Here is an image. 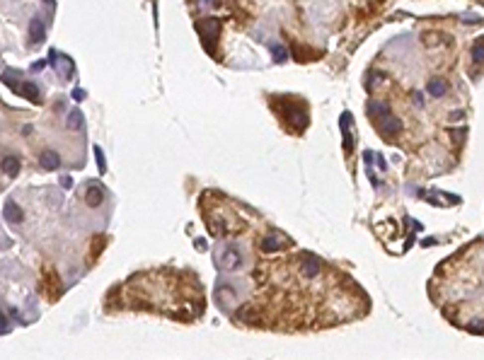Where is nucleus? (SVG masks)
<instances>
[{
  "mask_svg": "<svg viewBox=\"0 0 484 360\" xmlns=\"http://www.w3.org/2000/svg\"><path fill=\"white\" fill-rule=\"evenodd\" d=\"M5 85H7L15 95L24 97V99H32L34 104H41V90H39L34 82H29V80H27V82H15L12 77L5 75Z\"/></svg>",
  "mask_w": 484,
  "mask_h": 360,
  "instance_id": "obj_1",
  "label": "nucleus"
},
{
  "mask_svg": "<svg viewBox=\"0 0 484 360\" xmlns=\"http://www.w3.org/2000/svg\"><path fill=\"white\" fill-rule=\"evenodd\" d=\"M51 68L63 80H68V77L73 75V60L68 56H63V54H58V51H51Z\"/></svg>",
  "mask_w": 484,
  "mask_h": 360,
  "instance_id": "obj_2",
  "label": "nucleus"
},
{
  "mask_svg": "<svg viewBox=\"0 0 484 360\" xmlns=\"http://www.w3.org/2000/svg\"><path fill=\"white\" fill-rule=\"evenodd\" d=\"M400 128H402L400 119H397V116H392L390 112H388V114H383L380 119H378V131L383 133L385 138H395V135L400 133Z\"/></svg>",
  "mask_w": 484,
  "mask_h": 360,
  "instance_id": "obj_3",
  "label": "nucleus"
},
{
  "mask_svg": "<svg viewBox=\"0 0 484 360\" xmlns=\"http://www.w3.org/2000/svg\"><path fill=\"white\" fill-rule=\"evenodd\" d=\"M283 114H286V119L293 123V128H296V131H303V128H305L308 116H305V112L300 109L298 104H283Z\"/></svg>",
  "mask_w": 484,
  "mask_h": 360,
  "instance_id": "obj_4",
  "label": "nucleus"
},
{
  "mask_svg": "<svg viewBox=\"0 0 484 360\" xmlns=\"http://www.w3.org/2000/svg\"><path fill=\"white\" fill-rule=\"evenodd\" d=\"M221 266H223V271H238L242 266V254L235 249V246H228L223 249V254H221Z\"/></svg>",
  "mask_w": 484,
  "mask_h": 360,
  "instance_id": "obj_5",
  "label": "nucleus"
},
{
  "mask_svg": "<svg viewBox=\"0 0 484 360\" xmlns=\"http://www.w3.org/2000/svg\"><path fill=\"white\" fill-rule=\"evenodd\" d=\"M298 268H300V276L303 278H315V276H320V261H317L313 254H303Z\"/></svg>",
  "mask_w": 484,
  "mask_h": 360,
  "instance_id": "obj_6",
  "label": "nucleus"
},
{
  "mask_svg": "<svg viewBox=\"0 0 484 360\" xmlns=\"http://www.w3.org/2000/svg\"><path fill=\"white\" fill-rule=\"evenodd\" d=\"M29 39H32V44L39 46L44 39H46V27H44V19L41 17H32L29 19Z\"/></svg>",
  "mask_w": 484,
  "mask_h": 360,
  "instance_id": "obj_7",
  "label": "nucleus"
},
{
  "mask_svg": "<svg viewBox=\"0 0 484 360\" xmlns=\"http://www.w3.org/2000/svg\"><path fill=\"white\" fill-rule=\"evenodd\" d=\"M39 165L44 170H58L61 167V155L56 150H44L39 155Z\"/></svg>",
  "mask_w": 484,
  "mask_h": 360,
  "instance_id": "obj_8",
  "label": "nucleus"
},
{
  "mask_svg": "<svg viewBox=\"0 0 484 360\" xmlns=\"http://www.w3.org/2000/svg\"><path fill=\"white\" fill-rule=\"evenodd\" d=\"M102 201H104V189L102 186H90V189L85 191V203L90 206V208H99L102 206Z\"/></svg>",
  "mask_w": 484,
  "mask_h": 360,
  "instance_id": "obj_9",
  "label": "nucleus"
},
{
  "mask_svg": "<svg viewBox=\"0 0 484 360\" xmlns=\"http://www.w3.org/2000/svg\"><path fill=\"white\" fill-rule=\"evenodd\" d=\"M2 174L10 177V179L19 174V157L17 155H2Z\"/></svg>",
  "mask_w": 484,
  "mask_h": 360,
  "instance_id": "obj_10",
  "label": "nucleus"
},
{
  "mask_svg": "<svg viewBox=\"0 0 484 360\" xmlns=\"http://www.w3.org/2000/svg\"><path fill=\"white\" fill-rule=\"evenodd\" d=\"M2 210H5V220H7V223H12V225H19V223L24 220V213L19 210V206L15 203V201H7Z\"/></svg>",
  "mask_w": 484,
  "mask_h": 360,
  "instance_id": "obj_11",
  "label": "nucleus"
},
{
  "mask_svg": "<svg viewBox=\"0 0 484 360\" xmlns=\"http://www.w3.org/2000/svg\"><path fill=\"white\" fill-rule=\"evenodd\" d=\"M426 92L431 97H443L448 92V82L443 80V77H433V80H428Z\"/></svg>",
  "mask_w": 484,
  "mask_h": 360,
  "instance_id": "obj_12",
  "label": "nucleus"
},
{
  "mask_svg": "<svg viewBox=\"0 0 484 360\" xmlns=\"http://www.w3.org/2000/svg\"><path fill=\"white\" fill-rule=\"evenodd\" d=\"M82 123H85L82 112H80V109H71L68 116H66V126H68L71 131H80V128H82Z\"/></svg>",
  "mask_w": 484,
  "mask_h": 360,
  "instance_id": "obj_13",
  "label": "nucleus"
},
{
  "mask_svg": "<svg viewBox=\"0 0 484 360\" xmlns=\"http://www.w3.org/2000/svg\"><path fill=\"white\" fill-rule=\"evenodd\" d=\"M279 249H281V242L276 235H266L261 240V251H279Z\"/></svg>",
  "mask_w": 484,
  "mask_h": 360,
  "instance_id": "obj_14",
  "label": "nucleus"
},
{
  "mask_svg": "<svg viewBox=\"0 0 484 360\" xmlns=\"http://www.w3.org/2000/svg\"><path fill=\"white\" fill-rule=\"evenodd\" d=\"M472 58H475L477 63H484V41H477V44L472 46Z\"/></svg>",
  "mask_w": 484,
  "mask_h": 360,
  "instance_id": "obj_15",
  "label": "nucleus"
},
{
  "mask_svg": "<svg viewBox=\"0 0 484 360\" xmlns=\"http://www.w3.org/2000/svg\"><path fill=\"white\" fill-rule=\"evenodd\" d=\"M271 51H274V60H276V63H283V60H286V49H283V46L271 44Z\"/></svg>",
  "mask_w": 484,
  "mask_h": 360,
  "instance_id": "obj_16",
  "label": "nucleus"
},
{
  "mask_svg": "<svg viewBox=\"0 0 484 360\" xmlns=\"http://www.w3.org/2000/svg\"><path fill=\"white\" fill-rule=\"evenodd\" d=\"M94 155H97V165H99V172H104V157H102V150L94 148Z\"/></svg>",
  "mask_w": 484,
  "mask_h": 360,
  "instance_id": "obj_17",
  "label": "nucleus"
},
{
  "mask_svg": "<svg viewBox=\"0 0 484 360\" xmlns=\"http://www.w3.org/2000/svg\"><path fill=\"white\" fill-rule=\"evenodd\" d=\"M73 99L75 102H82V99H85V92H82V90H73Z\"/></svg>",
  "mask_w": 484,
  "mask_h": 360,
  "instance_id": "obj_18",
  "label": "nucleus"
},
{
  "mask_svg": "<svg viewBox=\"0 0 484 360\" xmlns=\"http://www.w3.org/2000/svg\"><path fill=\"white\" fill-rule=\"evenodd\" d=\"M61 184H63V186H73V179H71V177H61Z\"/></svg>",
  "mask_w": 484,
  "mask_h": 360,
  "instance_id": "obj_19",
  "label": "nucleus"
},
{
  "mask_svg": "<svg viewBox=\"0 0 484 360\" xmlns=\"http://www.w3.org/2000/svg\"><path fill=\"white\" fill-rule=\"evenodd\" d=\"M7 331H10V329H7V317L2 314V334H7Z\"/></svg>",
  "mask_w": 484,
  "mask_h": 360,
  "instance_id": "obj_20",
  "label": "nucleus"
},
{
  "mask_svg": "<svg viewBox=\"0 0 484 360\" xmlns=\"http://www.w3.org/2000/svg\"><path fill=\"white\" fill-rule=\"evenodd\" d=\"M22 135H32V126H24V128H22Z\"/></svg>",
  "mask_w": 484,
  "mask_h": 360,
  "instance_id": "obj_21",
  "label": "nucleus"
}]
</instances>
